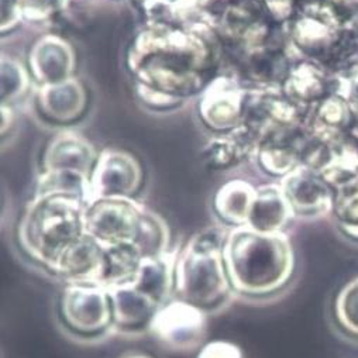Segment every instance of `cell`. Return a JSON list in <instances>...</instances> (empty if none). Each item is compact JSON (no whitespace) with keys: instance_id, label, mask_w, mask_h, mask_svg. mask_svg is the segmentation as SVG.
Returning a JSON list of instances; mask_svg holds the SVG:
<instances>
[{"instance_id":"1","label":"cell","mask_w":358,"mask_h":358,"mask_svg":"<svg viewBox=\"0 0 358 358\" xmlns=\"http://www.w3.org/2000/svg\"><path fill=\"white\" fill-rule=\"evenodd\" d=\"M217 65L216 38L202 23L151 24L129 52V66L140 86L176 102L209 87Z\"/></svg>"},{"instance_id":"2","label":"cell","mask_w":358,"mask_h":358,"mask_svg":"<svg viewBox=\"0 0 358 358\" xmlns=\"http://www.w3.org/2000/svg\"><path fill=\"white\" fill-rule=\"evenodd\" d=\"M223 254L234 295L248 301H265L281 294L296 270L294 247L284 233L234 227L227 231Z\"/></svg>"},{"instance_id":"3","label":"cell","mask_w":358,"mask_h":358,"mask_svg":"<svg viewBox=\"0 0 358 358\" xmlns=\"http://www.w3.org/2000/svg\"><path fill=\"white\" fill-rule=\"evenodd\" d=\"M86 202L69 194L37 195L17 230L22 252L41 271L58 277L66 254L86 234Z\"/></svg>"},{"instance_id":"4","label":"cell","mask_w":358,"mask_h":358,"mask_svg":"<svg viewBox=\"0 0 358 358\" xmlns=\"http://www.w3.org/2000/svg\"><path fill=\"white\" fill-rule=\"evenodd\" d=\"M227 231L203 229L185 244L173 264V296L191 302L208 313L220 309L234 295L226 264Z\"/></svg>"},{"instance_id":"5","label":"cell","mask_w":358,"mask_h":358,"mask_svg":"<svg viewBox=\"0 0 358 358\" xmlns=\"http://www.w3.org/2000/svg\"><path fill=\"white\" fill-rule=\"evenodd\" d=\"M57 315L61 327L82 341L99 340L115 330L109 291L95 282H64Z\"/></svg>"},{"instance_id":"6","label":"cell","mask_w":358,"mask_h":358,"mask_svg":"<svg viewBox=\"0 0 358 358\" xmlns=\"http://www.w3.org/2000/svg\"><path fill=\"white\" fill-rule=\"evenodd\" d=\"M275 22L266 0H227L215 27L238 58L278 45Z\"/></svg>"},{"instance_id":"7","label":"cell","mask_w":358,"mask_h":358,"mask_svg":"<svg viewBox=\"0 0 358 358\" xmlns=\"http://www.w3.org/2000/svg\"><path fill=\"white\" fill-rule=\"evenodd\" d=\"M209 313L181 298L172 296L148 326L151 337L171 351H192L206 341Z\"/></svg>"},{"instance_id":"8","label":"cell","mask_w":358,"mask_h":358,"mask_svg":"<svg viewBox=\"0 0 358 358\" xmlns=\"http://www.w3.org/2000/svg\"><path fill=\"white\" fill-rule=\"evenodd\" d=\"M143 209L124 198L95 199L86 206V233L103 247L136 244Z\"/></svg>"},{"instance_id":"9","label":"cell","mask_w":358,"mask_h":358,"mask_svg":"<svg viewBox=\"0 0 358 358\" xmlns=\"http://www.w3.org/2000/svg\"><path fill=\"white\" fill-rule=\"evenodd\" d=\"M141 184L138 164L122 151L105 152L91 179V202L102 198L129 199Z\"/></svg>"},{"instance_id":"10","label":"cell","mask_w":358,"mask_h":358,"mask_svg":"<svg viewBox=\"0 0 358 358\" xmlns=\"http://www.w3.org/2000/svg\"><path fill=\"white\" fill-rule=\"evenodd\" d=\"M108 291L113 306L115 330L120 333L147 331L157 310L162 306L133 281L109 288Z\"/></svg>"},{"instance_id":"11","label":"cell","mask_w":358,"mask_h":358,"mask_svg":"<svg viewBox=\"0 0 358 358\" xmlns=\"http://www.w3.org/2000/svg\"><path fill=\"white\" fill-rule=\"evenodd\" d=\"M245 96L229 79L213 80L201 105L205 123L219 131L234 130L241 124Z\"/></svg>"},{"instance_id":"12","label":"cell","mask_w":358,"mask_h":358,"mask_svg":"<svg viewBox=\"0 0 358 358\" xmlns=\"http://www.w3.org/2000/svg\"><path fill=\"white\" fill-rule=\"evenodd\" d=\"M30 65L34 76L44 86L58 85L71 79L73 54L65 41L55 36H47L34 45Z\"/></svg>"},{"instance_id":"13","label":"cell","mask_w":358,"mask_h":358,"mask_svg":"<svg viewBox=\"0 0 358 358\" xmlns=\"http://www.w3.org/2000/svg\"><path fill=\"white\" fill-rule=\"evenodd\" d=\"M48 172H65L85 176L94 165V150L85 140L73 134L55 138L45 155Z\"/></svg>"},{"instance_id":"14","label":"cell","mask_w":358,"mask_h":358,"mask_svg":"<svg viewBox=\"0 0 358 358\" xmlns=\"http://www.w3.org/2000/svg\"><path fill=\"white\" fill-rule=\"evenodd\" d=\"M294 212L282 191L262 188L257 191L247 226L261 233H282Z\"/></svg>"},{"instance_id":"15","label":"cell","mask_w":358,"mask_h":358,"mask_svg":"<svg viewBox=\"0 0 358 358\" xmlns=\"http://www.w3.org/2000/svg\"><path fill=\"white\" fill-rule=\"evenodd\" d=\"M282 192L294 215L299 216L319 215L329 203L327 188L309 172H298L287 178Z\"/></svg>"},{"instance_id":"16","label":"cell","mask_w":358,"mask_h":358,"mask_svg":"<svg viewBox=\"0 0 358 358\" xmlns=\"http://www.w3.org/2000/svg\"><path fill=\"white\" fill-rule=\"evenodd\" d=\"M83 87L73 79L58 85L44 86L40 95L43 112L57 122H71L85 109Z\"/></svg>"},{"instance_id":"17","label":"cell","mask_w":358,"mask_h":358,"mask_svg":"<svg viewBox=\"0 0 358 358\" xmlns=\"http://www.w3.org/2000/svg\"><path fill=\"white\" fill-rule=\"evenodd\" d=\"M254 147H258L257 138L240 124L230 134L212 140L203 150V161L210 169H226L238 164Z\"/></svg>"},{"instance_id":"18","label":"cell","mask_w":358,"mask_h":358,"mask_svg":"<svg viewBox=\"0 0 358 358\" xmlns=\"http://www.w3.org/2000/svg\"><path fill=\"white\" fill-rule=\"evenodd\" d=\"M257 191L243 181H231L223 185L215 198V210L219 219L234 227L247 226Z\"/></svg>"},{"instance_id":"19","label":"cell","mask_w":358,"mask_h":358,"mask_svg":"<svg viewBox=\"0 0 358 358\" xmlns=\"http://www.w3.org/2000/svg\"><path fill=\"white\" fill-rule=\"evenodd\" d=\"M144 255L136 244H120L105 247V268L101 285L106 289L130 282Z\"/></svg>"},{"instance_id":"20","label":"cell","mask_w":358,"mask_h":358,"mask_svg":"<svg viewBox=\"0 0 358 358\" xmlns=\"http://www.w3.org/2000/svg\"><path fill=\"white\" fill-rule=\"evenodd\" d=\"M136 245L144 257H159L168 254L169 231L161 217L143 210Z\"/></svg>"},{"instance_id":"21","label":"cell","mask_w":358,"mask_h":358,"mask_svg":"<svg viewBox=\"0 0 358 358\" xmlns=\"http://www.w3.org/2000/svg\"><path fill=\"white\" fill-rule=\"evenodd\" d=\"M285 95L296 103L317 99L323 92L322 78L310 65H301L291 71L284 82Z\"/></svg>"},{"instance_id":"22","label":"cell","mask_w":358,"mask_h":358,"mask_svg":"<svg viewBox=\"0 0 358 358\" xmlns=\"http://www.w3.org/2000/svg\"><path fill=\"white\" fill-rule=\"evenodd\" d=\"M336 317L341 327L358 336V278L352 280L336 299Z\"/></svg>"},{"instance_id":"23","label":"cell","mask_w":358,"mask_h":358,"mask_svg":"<svg viewBox=\"0 0 358 358\" xmlns=\"http://www.w3.org/2000/svg\"><path fill=\"white\" fill-rule=\"evenodd\" d=\"M26 87V75L19 64L3 59L2 61V99L12 101L23 94Z\"/></svg>"},{"instance_id":"24","label":"cell","mask_w":358,"mask_h":358,"mask_svg":"<svg viewBox=\"0 0 358 358\" xmlns=\"http://www.w3.org/2000/svg\"><path fill=\"white\" fill-rule=\"evenodd\" d=\"M17 2L26 17L43 20L64 10L68 0H17Z\"/></svg>"},{"instance_id":"25","label":"cell","mask_w":358,"mask_h":358,"mask_svg":"<svg viewBox=\"0 0 358 358\" xmlns=\"http://www.w3.org/2000/svg\"><path fill=\"white\" fill-rule=\"evenodd\" d=\"M195 358H244L243 348L230 340L205 341L196 351Z\"/></svg>"},{"instance_id":"26","label":"cell","mask_w":358,"mask_h":358,"mask_svg":"<svg viewBox=\"0 0 358 358\" xmlns=\"http://www.w3.org/2000/svg\"><path fill=\"white\" fill-rule=\"evenodd\" d=\"M22 15L17 0H2V30L12 29L20 20Z\"/></svg>"},{"instance_id":"27","label":"cell","mask_w":358,"mask_h":358,"mask_svg":"<svg viewBox=\"0 0 358 358\" xmlns=\"http://www.w3.org/2000/svg\"><path fill=\"white\" fill-rule=\"evenodd\" d=\"M115 358H158V357H155L154 354H151L148 351H143V350H127V351L120 352Z\"/></svg>"}]
</instances>
